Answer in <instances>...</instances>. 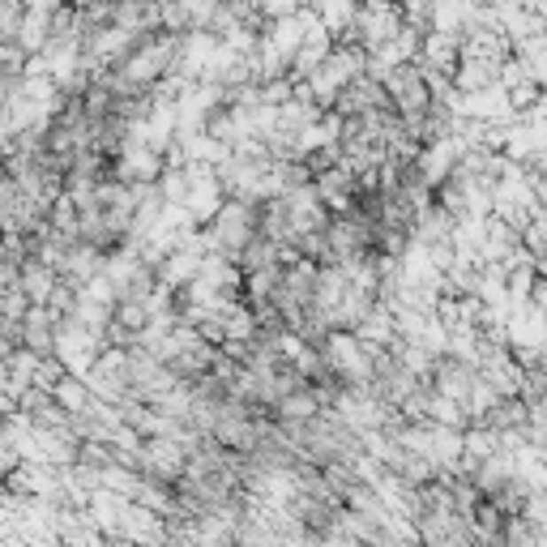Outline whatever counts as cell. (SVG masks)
Returning a JSON list of instances; mask_svg holds the SVG:
<instances>
[{
  "label": "cell",
  "instance_id": "cell-1",
  "mask_svg": "<svg viewBox=\"0 0 547 547\" xmlns=\"http://www.w3.org/2000/svg\"><path fill=\"white\" fill-rule=\"evenodd\" d=\"M321 9H325V22H330V30H338L342 22H351V18H356V0H321Z\"/></svg>",
  "mask_w": 547,
  "mask_h": 547
}]
</instances>
